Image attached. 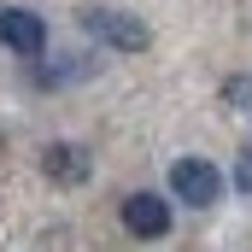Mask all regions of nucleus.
I'll list each match as a JSON object with an SVG mask.
<instances>
[{"label": "nucleus", "instance_id": "f257e3e1", "mask_svg": "<svg viewBox=\"0 0 252 252\" xmlns=\"http://www.w3.org/2000/svg\"><path fill=\"white\" fill-rule=\"evenodd\" d=\"M76 24H82L94 41L118 47V53H147V47H153V30H147L135 12H118V6H82Z\"/></svg>", "mask_w": 252, "mask_h": 252}, {"label": "nucleus", "instance_id": "6e6552de", "mask_svg": "<svg viewBox=\"0 0 252 252\" xmlns=\"http://www.w3.org/2000/svg\"><path fill=\"white\" fill-rule=\"evenodd\" d=\"M235 188L252 193V147H241V158H235Z\"/></svg>", "mask_w": 252, "mask_h": 252}, {"label": "nucleus", "instance_id": "423d86ee", "mask_svg": "<svg viewBox=\"0 0 252 252\" xmlns=\"http://www.w3.org/2000/svg\"><path fill=\"white\" fill-rule=\"evenodd\" d=\"M94 70H100V59H94V53H64V59H35L30 82H35V88H64V82L94 76Z\"/></svg>", "mask_w": 252, "mask_h": 252}, {"label": "nucleus", "instance_id": "20e7f679", "mask_svg": "<svg viewBox=\"0 0 252 252\" xmlns=\"http://www.w3.org/2000/svg\"><path fill=\"white\" fill-rule=\"evenodd\" d=\"M118 217H124V229L135 235V241H164V235H170V199H164V193H153V188L129 193Z\"/></svg>", "mask_w": 252, "mask_h": 252}, {"label": "nucleus", "instance_id": "0eeeda50", "mask_svg": "<svg viewBox=\"0 0 252 252\" xmlns=\"http://www.w3.org/2000/svg\"><path fill=\"white\" fill-rule=\"evenodd\" d=\"M223 100H229V106H235V112H252V76H247V70H241V76H229V82H223Z\"/></svg>", "mask_w": 252, "mask_h": 252}, {"label": "nucleus", "instance_id": "f03ea898", "mask_svg": "<svg viewBox=\"0 0 252 252\" xmlns=\"http://www.w3.org/2000/svg\"><path fill=\"white\" fill-rule=\"evenodd\" d=\"M170 193L193 205V211H211L217 199H223V170L211 164V158H176L170 164Z\"/></svg>", "mask_w": 252, "mask_h": 252}, {"label": "nucleus", "instance_id": "39448f33", "mask_svg": "<svg viewBox=\"0 0 252 252\" xmlns=\"http://www.w3.org/2000/svg\"><path fill=\"white\" fill-rule=\"evenodd\" d=\"M41 176L59 182V188H82L94 176V153L76 147V141H53V147H41Z\"/></svg>", "mask_w": 252, "mask_h": 252}, {"label": "nucleus", "instance_id": "7ed1b4c3", "mask_svg": "<svg viewBox=\"0 0 252 252\" xmlns=\"http://www.w3.org/2000/svg\"><path fill=\"white\" fill-rule=\"evenodd\" d=\"M0 47L35 64L41 53H47V24H41V12H30V6H6V12H0Z\"/></svg>", "mask_w": 252, "mask_h": 252}]
</instances>
